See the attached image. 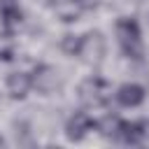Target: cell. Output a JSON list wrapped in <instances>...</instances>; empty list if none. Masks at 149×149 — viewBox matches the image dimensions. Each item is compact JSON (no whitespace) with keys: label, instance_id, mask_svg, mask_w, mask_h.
I'll use <instances>...</instances> for the list:
<instances>
[{"label":"cell","instance_id":"cell-12","mask_svg":"<svg viewBox=\"0 0 149 149\" xmlns=\"http://www.w3.org/2000/svg\"><path fill=\"white\" fill-rule=\"evenodd\" d=\"M119 126H121V121H119L116 116H105L100 123H95V128H98V130H100L105 137H114V140H116Z\"/></svg>","mask_w":149,"mask_h":149},{"label":"cell","instance_id":"cell-7","mask_svg":"<svg viewBox=\"0 0 149 149\" xmlns=\"http://www.w3.org/2000/svg\"><path fill=\"white\" fill-rule=\"evenodd\" d=\"M30 86H33V77L26 74V72H12L7 77V93L12 98H16V100L26 98V93L30 91Z\"/></svg>","mask_w":149,"mask_h":149},{"label":"cell","instance_id":"cell-4","mask_svg":"<svg viewBox=\"0 0 149 149\" xmlns=\"http://www.w3.org/2000/svg\"><path fill=\"white\" fill-rule=\"evenodd\" d=\"M149 135V121H121L116 140L126 144H140Z\"/></svg>","mask_w":149,"mask_h":149},{"label":"cell","instance_id":"cell-9","mask_svg":"<svg viewBox=\"0 0 149 149\" xmlns=\"http://www.w3.org/2000/svg\"><path fill=\"white\" fill-rule=\"evenodd\" d=\"M0 19L7 26V30L14 28L16 23H21V7L14 0H0Z\"/></svg>","mask_w":149,"mask_h":149},{"label":"cell","instance_id":"cell-14","mask_svg":"<svg viewBox=\"0 0 149 149\" xmlns=\"http://www.w3.org/2000/svg\"><path fill=\"white\" fill-rule=\"evenodd\" d=\"M74 2H77V7H79L81 12H86V9H93L100 0H74Z\"/></svg>","mask_w":149,"mask_h":149},{"label":"cell","instance_id":"cell-11","mask_svg":"<svg viewBox=\"0 0 149 149\" xmlns=\"http://www.w3.org/2000/svg\"><path fill=\"white\" fill-rule=\"evenodd\" d=\"M16 54V40L9 30L0 33V61H12Z\"/></svg>","mask_w":149,"mask_h":149},{"label":"cell","instance_id":"cell-10","mask_svg":"<svg viewBox=\"0 0 149 149\" xmlns=\"http://www.w3.org/2000/svg\"><path fill=\"white\" fill-rule=\"evenodd\" d=\"M51 5H54L56 14H58L63 21H74V19L81 14V9L77 7L74 0H51Z\"/></svg>","mask_w":149,"mask_h":149},{"label":"cell","instance_id":"cell-3","mask_svg":"<svg viewBox=\"0 0 149 149\" xmlns=\"http://www.w3.org/2000/svg\"><path fill=\"white\" fill-rule=\"evenodd\" d=\"M79 98L86 107H102L112 98V88L100 77H88L79 84Z\"/></svg>","mask_w":149,"mask_h":149},{"label":"cell","instance_id":"cell-1","mask_svg":"<svg viewBox=\"0 0 149 149\" xmlns=\"http://www.w3.org/2000/svg\"><path fill=\"white\" fill-rule=\"evenodd\" d=\"M116 37L128 58H142V33L135 19L121 16L116 21Z\"/></svg>","mask_w":149,"mask_h":149},{"label":"cell","instance_id":"cell-8","mask_svg":"<svg viewBox=\"0 0 149 149\" xmlns=\"http://www.w3.org/2000/svg\"><path fill=\"white\" fill-rule=\"evenodd\" d=\"M116 100H119V105H123V107H137V105L144 100V88H142L140 84H123V86H119V91H116Z\"/></svg>","mask_w":149,"mask_h":149},{"label":"cell","instance_id":"cell-2","mask_svg":"<svg viewBox=\"0 0 149 149\" xmlns=\"http://www.w3.org/2000/svg\"><path fill=\"white\" fill-rule=\"evenodd\" d=\"M74 56H79L86 65L98 68V65L102 63V58H105V37H102L98 30L81 35V37H79V44H77V54H74Z\"/></svg>","mask_w":149,"mask_h":149},{"label":"cell","instance_id":"cell-5","mask_svg":"<svg viewBox=\"0 0 149 149\" xmlns=\"http://www.w3.org/2000/svg\"><path fill=\"white\" fill-rule=\"evenodd\" d=\"M95 128V121L86 114V112H77L74 116H70V121H68V126H65V133H68V137L70 140H84L86 137V133L88 130H93Z\"/></svg>","mask_w":149,"mask_h":149},{"label":"cell","instance_id":"cell-13","mask_svg":"<svg viewBox=\"0 0 149 149\" xmlns=\"http://www.w3.org/2000/svg\"><path fill=\"white\" fill-rule=\"evenodd\" d=\"M77 44H79V37H74V35H65L63 37V51L65 54L74 56L77 54Z\"/></svg>","mask_w":149,"mask_h":149},{"label":"cell","instance_id":"cell-6","mask_svg":"<svg viewBox=\"0 0 149 149\" xmlns=\"http://www.w3.org/2000/svg\"><path fill=\"white\" fill-rule=\"evenodd\" d=\"M33 86L40 93H51L58 86V72L51 65H37L33 72Z\"/></svg>","mask_w":149,"mask_h":149}]
</instances>
